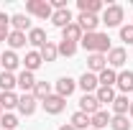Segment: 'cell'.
<instances>
[{"mask_svg": "<svg viewBox=\"0 0 133 130\" xmlns=\"http://www.w3.org/2000/svg\"><path fill=\"white\" fill-rule=\"evenodd\" d=\"M79 44H82L90 54H105V56H108V51H110V38H108V33H84Z\"/></svg>", "mask_w": 133, "mask_h": 130, "instance_id": "cell-1", "label": "cell"}, {"mask_svg": "<svg viewBox=\"0 0 133 130\" xmlns=\"http://www.w3.org/2000/svg\"><path fill=\"white\" fill-rule=\"evenodd\" d=\"M123 16H125V10H123V5H115V3H110L105 10H102V18H100V23H105L108 28H115L123 23Z\"/></svg>", "mask_w": 133, "mask_h": 130, "instance_id": "cell-2", "label": "cell"}, {"mask_svg": "<svg viewBox=\"0 0 133 130\" xmlns=\"http://www.w3.org/2000/svg\"><path fill=\"white\" fill-rule=\"evenodd\" d=\"M26 13H28V16L41 18V20H51L54 8H51L46 0H28V3H26Z\"/></svg>", "mask_w": 133, "mask_h": 130, "instance_id": "cell-3", "label": "cell"}, {"mask_svg": "<svg viewBox=\"0 0 133 130\" xmlns=\"http://www.w3.org/2000/svg\"><path fill=\"white\" fill-rule=\"evenodd\" d=\"M74 23H77V26L82 28V33H97L100 18H97V16H92V13H79Z\"/></svg>", "mask_w": 133, "mask_h": 130, "instance_id": "cell-4", "label": "cell"}, {"mask_svg": "<svg viewBox=\"0 0 133 130\" xmlns=\"http://www.w3.org/2000/svg\"><path fill=\"white\" fill-rule=\"evenodd\" d=\"M125 61H128V51L123 49V46H115V49L108 51V66L110 69H120Z\"/></svg>", "mask_w": 133, "mask_h": 130, "instance_id": "cell-5", "label": "cell"}, {"mask_svg": "<svg viewBox=\"0 0 133 130\" xmlns=\"http://www.w3.org/2000/svg\"><path fill=\"white\" fill-rule=\"evenodd\" d=\"M77 87H79V89H84V95H95V92H97V87H100L97 74H92V71H84L82 77H79V82H77Z\"/></svg>", "mask_w": 133, "mask_h": 130, "instance_id": "cell-6", "label": "cell"}, {"mask_svg": "<svg viewBox=\"0 0 133 130\" xmlns=\"http://www.w3.org/2000/svg\"><path fill=\"white\" fill-rule=\"evenodd\" d=\"M41 105H44V110H46L49 115H59V112L66 107V99H64V97H59V95H51V97H46Z\"/></svg>", "mask_w": 133, "mask_h": 130, "instance_id": "cell-7", "label": "cell"}, {"mask_svg": "<svg viewBox=\"0 0 133 130\" xmlns=\"http://www.w3.org/2000/svg\"><path fill=\"white\" fill-rule=\"evenodd\" d=\"M102 69H108V56H105V54H90V56H87V71L100 74Z\"/></svg>", "mask_w": 133, "mask_h": 130, "instance_id": "cell-8", "label": "cell"}, {"mask_svg": "<svg viewBox=\"0 0 133 130\" xmlns=\"http://www.w3.org/2000/svg\"><path fill=\"white\" fill-rule=\"evenodd\" d=\"M36 102L38 99L33 97V95H23V97H18V112L26 115V117H31L36 112Z\"/></svg>", "mask_w": 133, "mask_h": 130, "instance_id": "cell-9", "label": "cell"}, {"mask_svg": "<svg viewBox=\"0 0 133 130\" xmlns=\"http://www.w3.org/2000/svg\"><path fill=\"white\" fill-rule=\"evenodd\" d=\"M79 112H84V115H92L95 112H100V102H97V97L95 95H84L82 99H79Z\"/></svg>", "mask_w": 133, "mask_h": 130, "instance_id": "cell-10", "label": "cell"}, {"mask_svg": "<svg viewBox=\"0 0 133 130\" xmlns=\"http://www.w3.org/2000/svg\"><path fill=\"white\" fill-rule=\"evenodd\" d=\"M18 87L23 89V95H31L33 92V87H36V77H33V71H21L18 74Z\"/></svg>", "mask_w": 133, "mask_h": 130, "instance_id": "cell-11", "label": "cell"}, {"mask_svg": "<svg viewBox=\"0 0 133 130\" xmlns=\"http://www.w3.org/2000/svg\"><path fill=\"white\" fill-rule=\"evenodd\" d=\"M74 89H77V82L72 79V77H62V79L56 82V95H59V97H64V99L69 97Z\"/></svg>", "mask_w": 133, "mask_h": 130, "instance_id": "cell-12", "label": "cell"}, {"mask_svg": "<svg viewBox=\"0 0 133 130\" xmlns=\"http://www.w3.org/2000/svg\"><path fill=\"white\" fill-rule=\"evenodd\" d=\"M0 64H3V69L5 71H16L18 69V64H21V59H18V54L16 51H5V54H0Z\"/></svg>", "mask_w": 133, "mask_h": 130, "instance_id": "cell-13", "label": "cell"}, {"mask_svg": "<svg viewBox=\"0 0 133 130\" xmlns=\"http://www.w3.org/2000/svg\"><path fill=\"white\" fill-rule=\"evenodd\" d=\"M82 28L77 26V23H69L66 28H62V41H72V44H77V41H82Z\"/></svg>", "mask_w": 133, "mask_h": 130, "instance_id": "cell-14", "label": "cell"}, {"mask_svg": "<svg viewBox=\"0 0 133 130\" xmlns=\"http://www.w3.org/2000/svg\"><path fill=\"white\" fill-rule=\"evenodd\" d=\"M77 8H79V13H92V16H97L105 5H102V0H77Z\"/></svg>", "mask_w": 133, "mask_h": 130, "instance_id": "cell-15", "label": "cell"}, {"mask_svg": "<svg viewBox=\"0 0 133 130\" xmlns=\"http://www.w3.org/2000/svg\"><path fill=\"white\" fill-rule=\"evenodd\" d=\"M5 44L10 46V51L23 49V46L28 44V36H26V33H21V31H10V33H8V41H5Z\"/></svg>", "mask_w": 133, "mask_h": 130, "instance_id": "cell-16", "label": "cell"}, {"mask_svg": "<svg viewBox=\"0 0 133 130\" xmlns=\"http://www.w3.org/2000/svg\"><path fill=\"white\" fill-rule=\"evenodd\" d=\"M51 23H54L56 28H66L69 23H74V18H72V13H69V8H66V10H54Z\"/></svg>", "mask_w": 133, "mask_h": 130, "instance_id": "cell-17", "label": "cell"}, {"mask_svg": "<svg viewBox=\"0 0 133 130\" xmlns=\"http://www.w3.org/2000/svg\"><path fill=\"white\" fill-rule=\"evenodd\" d=\"M110 117H113V115H108L105 110H100V112H95L92 117H90V128H92V130L108 128V125H110Z\"/></svg>", "mask_w": 133, "mask_h": 130, "instance_id": "cell-18", "label": "cell"}, {"mask_svg": "<svg viewBox=\"0 0 133 130\" xmlns=\"http://www.w3.org/2000/svg\"><path fill=\"white\" fill-rule=\"evenodd\" d=\"M115 87L123 92V95H128V92H133V71H120L118 74V82Z\"/></svg>", "mask_w": 133, "mask_h": 130, "instance_id": "cell-19", "label": "cell"}, {"mask_svg": "<svg viewBox=\"0 0 133 130\" xmlns=\"http://www.w3.org/2000/svg\"><path fill=\"white\" fill-rule=\"evenodd\" d=\"M97 82H100V87H115V82H118V71L115 69H102L97 74Z\"/></svg>", "mask_w": 133, "mask_h": 130, "instance_id": "cell-20", "label": "cell"}, {"mask_svg": "<svg viewBox=\"0 0 133 130\" xmlns=\"http://www.w3.org/2000/svg\"><path fill=\"white\" fill-rule=\"evenodd\" d=\"M10 26H13V31H31V20H28V16H23V13H16V16H10Z\"/></svg>", "mask_w": 133, "mask_h": 130, "instance_id": "cell-21", "label": "cell"}, {"mask_svg": "<svg viewBox=\"0 0 133 130\" xmlns=\"http://www.w3.org/2000/svg\"><path fill=\"white\" fill-rule=\"evenodd\" d=\"M113 112L115 115H128V110H131V102H128V95H115V99H113Z\"/></svg>", "mask_w": 133, "mask_h": 130, "instance_id": "cell-22", "label": "cell"}, {"mask_svg": "<svg viewBox=\"0 0 133 130\" xmlns=\"http://www.w3.org/2000/svg\"><path fill=\"white\" fill-rule=\"evenodd\" d=\"M46 41H49V38H46V31H44V28H31V31H28V44H31V46L41 49Z\"/></svg>", "mask_w": 133, "mask_h": 130, "instance_id": "cell-23", "label": "cell"}, {"mask_svg": "<svg viewBox=\"0 0 133 130\" xmlns=\"http://www.w3.org/2000/svg\"><path fill=\"white\" fill-rule=\"evenodd\" d=\"M41 64H44V59H41V54H38V51H28V54H26V59H23L26 71H36Z\"/></svg>", "mask_w": 133, "mask_h": 130, "instance_id": "cell-24", "label": "cell"}, {"mask_svg": "<svg viewBox=\"0 0 133 130\" xmlns=\"http://www.w3.org/2000/svg\"><path fill=\"white\" fill-rule=\"evenodd\" d=\"M38 54H41V59H44V61H56L59 49H56V44H54V41H46V44L38 49Z\"/></svg>", "mask_w": 133, "mask_h": 130, "instance_id": "cell-25", "label": "cell"}, {"mask_svg": "<svg viewBox=\"0 0 133 130\" xmlns=\"http://www.w3.org/2000/svg\"><path fill=\"white\" fill-rule=\"evenodd\" d=\"M33 97L38 99V102H44L46 97H51L54 92H51V84L49 82H36V87H33V92H31Z\"/></svg>", "mask_w": 133, "mask_h": 130, "instance_id": "cell-26", "label": "cell"}, {"mask_svg": "<svg viewBox=\"0 0 133 130\" xmlns=\"http://www.w3.org/2000/svg\"><path fill=\"white\" fill-rule=\"evenodd\" d=\"M16 87H18V77L16 74H10V71H3V74H0V89H3V92H13Z\"/></svg>", "mask_w": 133, "mask_h": 130, "instance_id": "cell-27", "label": "cell"}, {"mask_svg": "<svg viewBox=\"0 0 133 130\" xmlns=\"http://www.w3.org/2000/svg\"><path fill=\"white\" fill-rule=\"evenodd\" d=\"M95 97H97L100 105H113V99H115V89H113V87H97Z\"/></svg>", "mask_w": 133, "mask_h": 130, "instance_id": "cell-28", "label": "cell"}, {"mask_svg": "<svg viewBox=\"0 0 133 130\" xmlns=\"http://www.w3.org/2000/svg\"><path fill=\"white\" fill-rule=\"evenodd\" d=\"M0 107L8 112V110H13L18 107V95L16 92H0Z\"/></svg>", "mask_w": 133, "mask_h": 130, "instance_id": "cell-29", "label": "cell"}, {"mask_svg": "<svg viewBox=\"0 0 133 130\" xmlns=\"http://www.w3.org/2000/svg\"><path fill=\"white\" fill-rule=\"evenodd\" d=\"M110 128L113 130H131L128 115H113V117H110Z\"/></svg>", "mask_w": 133, "mask_h": 130, "instance_id": "cell-30", "label": "cell"}, {"mask_svg": "<svg viewBox=\"0 0 133 130\" xmlns=\"http://www.w3.org/2000/svg\"><path fill=\"white\" fill-rule=\"evenodd\" d=\"M72 125H74L77 130H90V115L74 112V115H72Z\"/></svg>", "mask_w": 133, "mask_h": 130, "instance_id": "cell-31", "label": "cell"}, {"mask_svg": "<svg viewBox=\"0 0 133 130\" xmlns=\"http://www.w3.org/2000/svg\"><path fill=\"white\" fill-rule=\"evenodd\" d=\"M56 49H59V56H74V54H77V44H72V41H59Z\"/></svg>", "mask_w": 133, "mask_h": 130, "instance_id": "cell-32", "label": "cell"}, {"mask_svg": "<svg viewBox=\"0 0 133 130\" xmlns=\"http://www.w3.org/2000/svg\"><path fill=\"white\" fill-rule=\"evenodd\" d=\"M0 125H3V130H16V128H18V117H16L13 112H3Z\"/></svg>", "mask_w": 133, "mask_h": 130, "instance_id": "cell-33", "label": "cell"}, {"mask_svg": "<svg viewBox=\"0 0 133 130\" xmlns=\"http://www.w3.org/2000/svg\"><path fill=\"white\" fill-rule=\"evenodd\" d=\"M10 31H13V28H10V18L5 16V13H0V44L8 41V33Z\"/></svg>", "mask_w": 133, "mask_h": 130, "instance_id": "cell-34", "label": "cell"}, {"mask_svg": "<svg viewBox=\"0 0 133 130\" xmlns=\"http://www.w3.org/2000/svg\"><path fill=\"white\" fill-rule=\"evenodd\" d=\"M120 41L133 44V23H128V26H120Z\"/></svg>", "mask_w": 133, "mask_h": 130, "instance_id": "cell-35", "label": "cell"}, {"mask_svg": "<svg viewBox=\"0 0 133 130\" xmlns=\"http://www.w3.org/2000/svg\"><path fill=\"white\" fill-rule=\"evenodd\" d=\"M49 5L54 8V10H66V0H51Z\"/></svg>", "mask_w": 133, "mask_h": 130, "instance_id": "cell-36", "label": "cell"}, {"mask_svg": "<svg viewBox=\"0 0 133 130\" xmlns=\"http://www.w3.org/2000/svg\"><path fill=\"white\" fill-rule=\"evenodd\" d=\"M59 130H77V128H74L72 122H66V125H62V128H59Z\"/></svg>", "mask_w": 133, "mask_h": 130, "instance_id": "cell-37", "label": "cell"}, {"mask_svg": "<svg viewBox=\"0 0 133 130\" xmlns=\"http://www.w3.org/2000/svg\"><path fill=\"white\" fill-rule=\"evenodd\" d=\"M128 115H131V117H133V102H131V110H128Z\"/></svg>", "mask_w": 133, "mask_h": 130, "instance_id": "cell-38", "label": "cell"}, {"mask_svg": "<svg viewBox=\"0 0 133 130\" xmlns=\"http://www.w3.org/2000/svg\"><path fill=\"white\" fill-rule=\"evenodd\" d=\"M3 112H5V110H3V107H0V117H3Z\"/></svg>", "mask_w": 133, "mask_h": 130, "instance_id": "cell-39", "label": "cell"}, {"mask_svg": "<svg viewBox=\"0 0 133 130\" xmlns=\"http://www.w3.org/2000/svg\"><path fill=\"white\" fill-rule=\"evenodd\" d=\"M90 130H92V128H90Z\"/></svg>", "mask_w": 133, "mask_h": 130, "instance_id": "cell-40", "label": "cell"}]
</instances>
